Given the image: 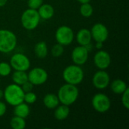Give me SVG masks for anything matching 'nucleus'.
<instances>
[{"label": "nucleus", "mask_w": 129, "mask_h": 129, "mask_svg": "<svg viewBox=\"0 0 129 129\" xmlns=\"http://www.w3.org/2000/svg\"><path fill=\"white\" fill-rule=\"evenodd\" d=\"M57 95L61 104L70 107L77 101L79 91L76 85L66 83L59 88Z\"/></svg>", "instance_id": "nucleus-1"}, {"label": "nucleus", "mask_w": 129, "mask_h": 129, "mask_svg": "<svg viewBox=\"0 0 129 129\" xmlns=\"http://www.w3.org/2000/svg\"><path fill=\"white\" fill-rule=\"evenodd\" d=\"M24 94L20 85L13 83L6 86L4 90L3 98L9 105L14 107L15 105L23 102Z\"/></svg>", "instance_id": "nucleus-2"}, {"label": "nucleus", "mask_w": 129, "mask_h": 129, "mask_svg": "<svg viewBox=\"0 0 129 129\" xmlns=\"http://www.w3.org/2000/svg\"><path fill=\"white\" fill-rule=\"evenodd\" d=\"M63 79L66 83L77 85L84 79V71L81 66L76 64L69 65L63 71Z\"/></svg>", "instance_id": "nucleus-3"}, {"label": "nucleus", "mask_w": 129, "mask_h": 129, "mask_svg": "<svg viewBox=\"0 0 129 129\" xmlns=\"http://www.w3.org/2000/svg\"><path fill=\"white\" fill-rule=\"evenodd\" d=\"M17 39L14 33L11 30L0 29V52L8 54L14 50L17 46Z\"/></svg>", "instance_id": "nucleus-4"}, {"label": "nucleus", "mask_w": 129, "mask_h": 129, "mask_svg": "<svg viewBox=\"0 0 129 129\" xmlns=\"http://www.w3.org/2000/svg\"><path fill=\"white\" fill-rule=\"evenodd\" d=\"M41 18L37 10L28 8L25 10L20 17L22 26L26 30H33L39 24Z\"/></svg>", "instance_id": "nucleus-5"}, {"label": "nucleus", "mask_w": 129, "mask_h": 129, "mask_svg": "<svg viewBox=\"0 0 129 129\" xmlns=\"http://www.w3.org/2000/svg\"><path fill=\"white\" fill-rule=\"evenodd\" d=\"M74 32L68 26L63 25L59 26L55 32V39L57 43L63 46L70 45L74 40Z\"/></svg>", "instance_id": "nucleus-6"}, {"label": "nucleus", "mask_w": 129, "mask_h": 129, "mask_svg": "<svg viewBox=\"0 0 129 129\" xmlns=\"http://www.w3.org/2000/svg\"><path fill=\"white\" fill-rule=\"evenodd\" d=\"M91 105L94 110L98 113H105L111 107V101L105 94L98 93L92 98Z\"/></svg>", "instance_id": "nucleus-7"}, {"label": "nucleus", "mask_w": 129, "mask_h": 129, "mask_svg": "<svg viewBox=\"0 0 129 129\" xmlns=\"http://www.w3.org/2000/svg\"><path fill=\"white\" fill-rule=\"evenodd\" d=\"M11 67L14 70L27 71L30 67V60L26 55L22 53H15L10 59Z\"/></svg>", "instance_id": "nucleus-8"}, {"label": "nucleus", "mask_w": 129, "mask_h": 129, "mask_svg": "<svg viewBox=\"0 0 129 129\" xmlns=\"http://www.w3.org/2000/svg\"><path fill=\"white\" fill-rule=\"evenodd\" d=\"M28 81L33 85H41L45 84L48 78V73L42 67H34L28 73Z\"/></svg>", "instance_id": "nucleus-9"}, {"label": "nucleus", "mask_w": 129, "mask_h": 129, "mask_svg": "<svg viewBox=\"0 0 129 129\" xmlns=\"http://www.w3.org/2000/svg\"><path fill=\"white\" fill-rule=\"evenodd\" d=\"M110 83V75L104 70H99L94 74L92 77V84L97 89H105L109 86Z\"/></svg>", "instance_id": "nucleus-10"}, {"label": "nucleus", "mask_w": 129, "mask_h": 129, "mask_svg": "<svg viewBox=\"0 0 129 129\" xmlns=\"http://www.w3.org/2000/svg\"><path fill=\"white\" fill-rule=\"evenodd\" d=\"M91 34L92 39H94L96 42H104L107 40L109 36V31L107 27L101 23H97L91 29Z\"/></svg>", "instance_id": "nucleus-11"}, {"label": "nucleus", "mask_w": 129, "mask_h": 129, "mask_svg": "<svg viewBox=\"0 0 129 129\" xmlns=\"http://www.w3.org/2000/svg\"><path fill=\"white\" fill-rule=\"evenodd\" d=\"M88 54L89 51L85 46H76L73 48L71 54V58L73 63L79 66L84 65L88 59Z\"/></svg>", "instance_id": "nucleus-12"}, {"label": "nucleus", "mask_w": 129, "mask_h": 129, "mask_svg": "<svg viewBox=\"0 0 129 129\" xmlns=\"http://www.w3.org/2000/svg\"><path fill=\"white\" fill-rule=\"evenodd\" d=\"M94 65L99 70H106L111 64V57L110 54L103 50H99L96 52L94 56Z\"/></svg>", "instance_id": "nucleus-13"}, {"label": "nucleus", "mask_w": 129, "mask_h": 129, "mask_svg": "<svg viewBox=\"0 0 129 129\" xmlns=\"http://www.w3.org/2000/svg\"><path fill=\"white\" fill-rule=\"evenodd\" d=\"M76 39L79 45L86 46L91 44V40H92L91 31L85 28L81 29L77 32Z\"/></svg>", "instance_id": "nucleus-14"}, {"label": "nucleus", "mask_w": 129, "mask_h": 129, "mask_svg": "<svg viewBox=\"0 0 129 129\" xmlns=\"http://www.w3.org/2000/svg\"><path fill=\"white\" fill-rule=\"evenodd\" d=\"M37 11L41 19L42 20H49L54 14V9L52 5L49 4H42L38 9Z\"/></svg>", "instance_id": "nucleus-15"}, {"label": "nucleus", "mask_w": 129, "mask_h": 129, "mask_svg": "<svg viewBox=\"0 0 129 129\" xmlns=\"http://www.w3.org/2000/svg\"><path fill=\"white\" fill-rule=\"evenodd\" d=\"M14 116L26 119L28 117V116L30 113V108L29 107V104H27L25 102H22L20 104H18L14 107Z\"/></svg>", "instance_id": "nucleus-16"}, {"label": "nucleus", "mask_w": 129, "mask_h": 129, "mask_svg": "<svg viewBox=\"0 0 129 129\" xmlns=\"http://www.w3.org/2000/svg\"><path fill=\"white\" fill-rule=\"evenodd\" d=\"M43 104L48 109H55L60 104L57 95L53 93H48L43 98Z\"/></svg>", "instance_id": "nucleus-17"}, {"label": "nucleus", "mask_w": 129, "mask_h": 129, "mask_svg": "<svg viewBox=\"0 0 129 129\" xmlns=\"http://www.w3.org/2000/svg\"><path fill=\"white\" fill-rule=\"evenodd\" d=\"M110 88L114 94H122L128 88V86L125 81L120 79H116L112 81L110 84Z\"/></svg>", "instance_id": "nucleus-18"}, {"label": "nucleus", "mask_w": 129, "mask_h": 129, "mask_svg": "<svg viewBox=\"0 0 129 129\" xmlns=\"http://www.w3.org/2000/svg\"><path fill=\"white\" fill-rule=\"evenodd\" d=\"M70 115V107L69 106L61 104L58 105L55 109L54 112V118L59 121H62L66 119Z\"/></svg>", "instance_id": "nucleus-19"}, {"label": "nucleus", "mask_w": 129, "mask_h": 129, "mask_svg": "<svg viewBox=\"0 0 129 129\" xmlns=\"http://www.w3.org/2000/svg\"><path fill=\"white\" fill-rule=\"evenodd\" d=\"M34 53L38 58H45L48 53V49L46 42H39L34 46Z\"/></svg>", "instance_id": "nucleus-20"}, {"label": "nucleus", "mask_w": 129, "mask_h": 129, "mask_svg": "<svg viewBox=\"0 0 129 129\" xmlns=\"http://www.w3.org/2000/svg\"><path fill=\"white\" fill-rule=\"evenodd\" d=\"M12 81L14 84L18 85H22L26 81H28V76L26 71H18L14 70L11 76Z\"/></svg>", "instance_id": "nucleus-21"}, {"label": "nucleus", "mask_w": 129, "mask_h": 129, "mask_svg": "<svg viewBox=\"0 0 129 129\" xmlns=\"http://www.w3.org/2000/svg\"><path fill=\"white\" fill-rule=\"evenodd\" d=\"M10 125L13 129H23L26 127L25 119L14 116L10 121Z\"/></svg>", "instance_id": "nucleus-22"}, {"label": "nucleus", "mask_w": 129, "mask_h": 129, "mask_svg": "<svg viewBox=\"0 0 129 129\" xmlns=\"http://www.w3.org/2000/svg\"><path fill=\"white\" fill-rule=\"evenodd\" d=\"M79 11H80V14L82 17H90L93 14L94 8L89 2L88 3H84V4H81Z\"/></svg>", "instance_id": "nucleus-23"}, {"label": "nucleus", "mask_w": 129, "mask_h": 129, "mask_svg": "<svg viewBox=\"0 0 129 129\" xmlns=\"http://www.w3.org/2000/svg\"><path fill=\"white\" fill-rule=\"evenodd\" d=\"M11 67L8 62H0V76L6 77L11 73Z\"/></svg>", "instance_id": "nucleus-24"}, {"label": "nucleus", "mask_w": 129, "mask_h": 129, "mask_svg": "<svg viewBox=\"0 0 129 129\" xmlns=\"http://www.w3.org/2000/svg\"><path fill=\"white\" fill-rule=\"evenodd\" d=\"M63 51H64V48L62 45L59 44V43H57L55 45H53V47L51 48V54L53 57H60L63 54Z\"/></svg>", "instance_id": "nucleus-25"}, {"label": "nucleus", "mask_w": 129, "mask_h": 129, "mask_svg": "<svg viewBox=\"0 0 129 129\" xmlns=\"http://www.w3.org/2000/svg\"><path fill=\"white\" fill-rule=\"evenodd\" d=\"M36 101H37V96L34 92H33V91L24 94L23 102L26 103L27 104H33Z\"/></svg>", "instance_id": "nucleus-26"}, {"label": "nucleus", "mask_w": 129, "mask_h": 129, "mask_svg": "<svg viewBox=\"0 0 129 129\" xmlns=\"http://www.w3.org/2000/svg\"><path fill=\"white\" fill-rule=\"evenodd\" d=\"M122 104L123 105V107L126 109H129V89L128 88L122 94Z\"/></svg>", "instance_id": "nucleus-27"}, {"label": "nucleus", "mask_w": 129, "mask_h": 129, "mask_svg": "<svg viewBox=\"0 0 129 129\" xmlns=\"http://www.w3.org/2000/svg\"><path fill=\"white\" fill-rule=\"evenodd\" d=\"M43 4V0H28L27 5L29 8L37 10Z\"/></svg>", "instance_id": "nucleus-28"}, {"label": "nucleus", "mask_w": 129, "mask_h": 129, "mask_svg": "<svg viewBox=\"0 0 129 129\" xmlns=\"http://www.w3.org/2000/svg\"><path fill=\"white\" fill-rule=\"evenodd\" d=\"M21 86V88L23 89V91H24V93H26V92H29V91H32L33 89V85L29 82V81H26L25 83H23Z\"/></svg>", "instance_id": "nucleus-29"}, {"label": "nucleus", "mask_w": 129, "mask_h": 129, "mask_svg": "<svg viewBox=\"0 0 129 129\" xmlns=\"http://www.w3.org/2000/svg\"><path fill=\"white\" fill-rule=\"evenodd\" d=\"M7 111V106L6 104L0 101V117L3 116Z\"/></svg>", "instance_id": "nucleus-30"}, {"label": "nucleus", "mask_w": 129, "mask_h": 129, "mask_svg": "<svg viewBox=\"0 0 129 129\" xmlns=\"http://www.w3.org/2000/svg\"><path fill=\"white\" fill-rule=\"evenodd\" d=\"M96 48L99 50L102 49L103 48V42H96Z\"/></svg>", "instance_id": "nucleus-31"}, {"label": "nucleus", "mask_w": 129, "mask_h": 129, "mask_svg": "<svg viewBox=\"0 0 129 129\" xmlns=\"http://www.w3.org/2000/svg\"><path fill=\"white\" fill-rule=\"evenodd\" d=\"M8 0H0V7H3L4 5H6Z\"/></svg>", "instance_id": "nucleus-32"}, {"label": "nucleus", "mask_w": 129, "mask_h": 129, "mask_svg": "<svg viewBox=\"0 0 129 129\" xmlns=\"http://www.w3.org/2000/svg\"><path fill=\"white\" fill-rule=\"evenodd\" d=\"M80 4H84V3H88L91 2V0H77Z\"/></svg>", "instance_id": "nucleus-33"}, {"label": "nucleus", "mask_w": 129, "mask_h": 129, "mask_svg": "<svg viewBox=\"0 0 129 129\" xmlns=\"http://www.w3.org/2000/svg\"><path fill=\"white\" fill-rule=\"evenodd\" d=\"M3 97H4V91L0 89V101L3 98Z\"/></svg>", "instance_id": "nucleus-34"}, {"label": "nucleus", "mask_w": 129, "mask_h": 129, "mask_svg": "<svg viewBox=\"0 0 129 129\" xmlns=\"http://www.w3.org/2000/svg\"><path fill=\"white\" fill-rule=\"evenodd\" d=\"M0 80H1V76H0Z\"/></svg>", "instance_id": "nucleus-35"}]
</instances>
